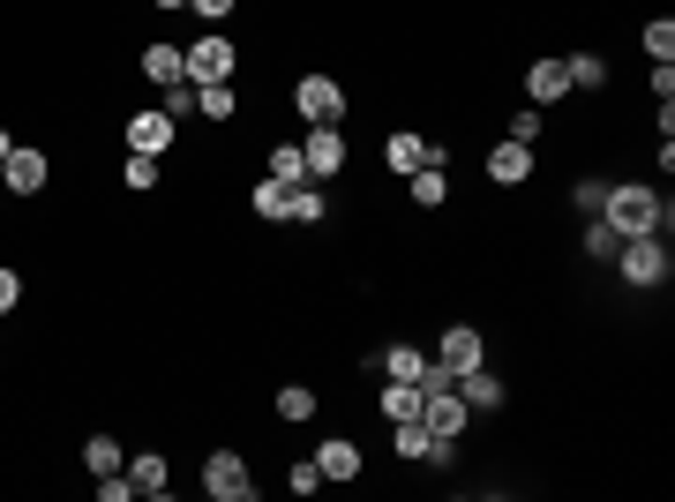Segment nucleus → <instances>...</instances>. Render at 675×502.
<instances>
[{"instance_id":"f257e3e1","label":"nucleus","mask_w":675,"mask_h":502,"mask_svg":"<svg viewBox=\"0 0 675 502\" xmlns=\"http://www.w3.org/2000/svg\"><path fill=\"white\" fill-rule=\"evenodd\" d=\"M601 218L630 241V233H668V210H661V195L646 188V181H608V203Z\"/></svg>"},{"instance_id":"f03ea898","label":"nucleus","mask_w":675,"mask_h":502,"mask_svg":"<svg viewBox=\"0 0 675 502\" xmlns=\"http://www.w3.org/2000/svg\"><path fill=\"white\" fill-rule=\"evenodd\" d=\"M615 270H623V285H638V293H653V285H668L675 255L661 233H630L623 248H615Z\"/></svg>"},{"instance_id":"7ed1b4c3","label":"nucleus","mask_w":675,"mask_h":502,"mask_svg":"<svg viewBox=\"0 0 675 502\" xmlns=\"http://www.w3.org/2000/svg\"><path fill=\"white\" fill-rule=\"evenodd\" d=\"M233 68H241V46H233L225 30H202L196 46L181 53V75H188V83H233Z\"/></svg>"},{"instance_id":"20e7f679","label":"nucleus","mask_w":675,"mask_h":502,"mask_svg":"<svg viewBox=\"0 0 675 502\" xmlns=\"http://www.w3.org/2000/svg\"><path fill=\"white\" fill-rule=\"evenodd\" d=\"M202 488H210L218 502H248V495H256L248 457H241V450H210V457H202Z\"/></svg>"},{"instance_id":"39448f33","label":"nucleus","mask_w":675,"mask_h":502,"mask_svg":"<svg viewBox=\"0 0 675 502\" xmlns=\"http://www.w3.org/2000/svg\"><path fill=\"white\" fill-rule=\"evenodd\" d=\"M300 158H308V181H338V173H345V127L316 121L308 143H300Z\"/></svg>"},{"instance_id":"423d86ee","label":"nucleus","mask_w":675,"mask_h":502,"mask_svg":"<svg viewBox=\"0 0 675 502\" xmlns=\"http://www.w3.org/2000/svg\"><path fill=\"white\" fill-rule=\"evenodd\" d=\"M293 113L316 127V121H345V90H338L331 75H300L293 83Z\"/></svg>"},{"instance_id":"0eeeda50","label":"nucleus","mask_w":675,"mask_h":502,"mask_svg":"<svg viewBox=\"0 0 675 502\" xmlns=\"http://www.w3.org/2000/svg\"><path fill=\"white\" fill-rule=\"evenodd\" d=\"M451 390L466 397L472 420H480V413H503V397H511V390H503V376H495L488 360H480V368H466V376H451Z\"/></svg>"},{"instance_id":"6e6552de","label":"nucleus","mask_w":675,"mask_h":502,"mask_svg":"<svg viewBox=\"0 0 675 502\" xmlns=\"http://www.w3.org/2000/svg\"><path fill=\"white\" fill-rule=\"evenodd\" d=\"M435 360H443L451 376H466V368H480V360H488V338H480L472 322H451V330H443V345H435Z\"/></svg>"},{"instance_id":"1a4fd4ad","label":"nucleus","mask_w":675,"mask_h":502,"mask_svg":"<svg viewBox=\"0 0 675 502\" xmlns=\"http://www.w3.org/2000/svg\"><path fill=\"white\" fill-rule=\"evenodd\" d=\"M46 173H53L46 150H23V143H15L8 166H0V188H8V195H38V188H46Z\"/></svg>"},{"instance_id":"9d476101","label":"nucleus","mask_w":675,"mask_h":502,"mask_svg":"<svg viewBox=\"0 0 675 502\" xmlns=\"http://www.w3.org/2000/svg\"><path fill=\"white\" fill-rule=\"evenodd\" d=\"M383 166H391V173H413V166H443V143H420V135H391V143H383Z\"/></svg>"},{"instance_id":"9b49d317","label":"nucleus","mask_w":675,"mask_h":502,"mask_svg":"<svg viewBox=\"0 0 675 502\" xmlns=\"http://www.w3.org/2000/svg\"><path fill=\"white\" fill-rule=\"evenodd\" d=\"M526 173H533V150H526V143H511V135H503V143H495V150H488V181H495V188H518V181H526Z\"/></svg>"},{"instance_id":"f8f14e48","label":"nucleus","mask_w":675,"mask_h":502,"mask_svg":"<svg viewBox=\"0 0 675 502\" xmlns=\"http://www.w3.org/2000/svg\"><path fill=\"white\" fill-rule=\"evenodd\" d=\"M420 420H428L435 436H466V428H472V413H466V397H458V390H435V397L420 405Z\"/></svg>"},{"instance_id":"ddd939ff","label":"nucleus","mask_w":675,"mask_h":502,"mask_svg":"<svg viewBox=\"0 0 675 502\" xmlns=\"http://www.w3.org/2000/svg\"><path fill=\"white\" fill-rule=\"evenodd\" d=\"M526 90H533L540 113H548L555 98H570V75H563V61H533V68H526Z\"/></svg>"},{"instance_id":"4468645a","label":"nucleus","mask_w":675,"mask_h":502,"mask_svg":"<svg viewBox=\"0 0 675 502\" xmlns=\"http://www.w3.org/2000/svg\"><path fill=\"white\" fill-rule=\"evenodd\" d=\"M316 465H323V480H360V442L331 436L323 450H316Z\"/></svg>"},{"instance_id":"2eb2a0df","label":"nucleus","mask_w":675,"mask_h":502,"mask_svg":"<svg viewBox=\"0 0 675 502\" xmlns=\"http://www.w3.org/2000/svg\"><path fill=\"white\" fill-rule=\"evenodd\" d=\"M165 143H173V121H165V113H135V121H128V150L158 158Z\"/></svg>"},{"instance_id":"dca6fc26","label":"nucleus","mask_w":675,"mask_h":502,"mask_svg":"<svg viewBox=\"0 0 675 502\" xmlns=\"http://www.w3.org/2000/svg\"><path fill=\"white\" fill-rule=\"evenodd\" d=\"M248 203H256V218H270V225H278V218H293V181H256V195H248Z\"/></svg>"},{"instance_id":"f3484780","label":"nucleus","mask_w":675,"mask_h":502,"mask_svg":"<svg viewBox=\"0 0 675 502\" xmlns=\"http://www.w3.org/2000/svg\"><path fill=\"white\" fill-rule=\"evenodd\" d=\"M128 480H135V495H165V488H173V480H165V457H158V450L128 457Z\"/></svg>"},{"instance_id":"a211bd4d","label":"nucleus","mask_w":675,"mask_h":502,"mask_svg":"<svg viewBox=\"0 0 675 502\" xmlns=\"http://www.w3.org/2000/svg\"><path fill=\"white\" fill-rule=\"evenodd\" d=\"M405 188H413L420 210H435V203L451 195V181H443V166H413V173H405Z\"/></svg>"},{"instance_id":"6ab92c4d","label":"nucleus","mask_w":675,"mask_h":502,"mask_svg":"<svg viewBox=\"0 0 675 502\" xmlns=\"http://www.w3.org/2000/svg\"><path fill=\"white\" fill-rule=\"evenodd\" d=\"M391 442H398V457H428V442H435V428L413 413V420H391Z\"/></svg>"},{"instance_id":"aec40b11","label":"nucleus","mask_w":675,"mask_h":502,"mask_svg":"<svg viewBox=\"0 0 675 502\" xmlns=\"http://www.w3.org/2000/svg\"><path fill=\"white\" fill-rule=\"evenodd\" d=\"M233 106H241L233 83H196V113L202 121H233Z\"/></svg>"},{"instance_id":"412c9836","label":"nucleus","mask_w":675,"mask_h":502,"mask_svg":"<svg viewBox=\"0 0 675 502\" xmlns=\"http://www.w3.org/2000/svg\"><path fill=\"white\" fill-rule=\"evenodd\" d=\"M428 397H420V382H383V420H413Z\"/></svg>"},{"instance_id":"4be33fe9","label":"nucleus","mask_w":675,"mask_h":502,"mask_svg":"<svg viewBox=\"0 0 675 502\" xmlns=\"http://www.w3.org/2000/svg\"><path fill=\"white\" fill-rule=\"evenodd\" d=\"M563 75H570V90H601V83H608V61H601V53H570V61H563Z\"/></svg>"},{"instance_id":"5701e85b","label":"nucleus","mask_w":675,"mask_h":502,"mask_svg":"<svg viewBox=\"0 0 675 502\" xmlns=\"http://www.w3.org/2000/svg\"><path fill=\"white\" fill-rule=\"evenodd\" d=\"M293 218H300V225H323V218H331V195L316 188V181H300V188H293Z\"/></svg>"},{"instance_id":"b1692460","label":"nucleus","mask_w":675,"mask_h":502,"mask_svg":"<svg viewBox=\"0 0 675 502\" xmlns=\"http://www.w3.org/2000/svg\"><path fill=\"white\" fill-rule=\"evenodd\" d=\"M143 75L150 83H181V46H143Z\"/></svg>"},{"instance_id":"393cba45","label":"nucleus","mask_w":675,"mask_h":502,"mask_svg":"<svg viewBox=\"0 0 675 502\" xmlns=\"http://www.w3.org/2000/svg\"><path fill=\"white\" fill-rule=\"evenodd\" d=\"M270 181H293V188L308 181V158H300V143H278V150H270Z\"/></svg>"},{"instance_id":"a878e982","label":"nucleus","mask_w":675,"mask_h":502,"mask_svg":"<svg viewBox=\"0 0 675 502\" xmlns=\"http://www.w3.org/2000/svg\"><path fill=\"white\" fill-rule=\"evenodd\" d=\"M278 420H316V390L308 382H285L278 390Z\"/></svg>"},{"instance_id":"bb28decb","label":"nucleus","mask_w":675,"mask_h":502,"mask_svg":"<svg viewBox=\"0 0 675 502\" xmlns=\"http://www.w3.org/2000/svg\"><path fill=\"white\" fill-rule=\"evenodd\" d=\"M158 113H165L173 127L196 121V83H188V75H181V83H165V106H158Z\"/></svg>"},{"instance_id":"cd10ccee","label":"nucleus","mask_w":675,"mask_h":502,"mask_svg":"<svg viewBox=\"0 0 675 502\" xmlns=\"http://www.w3.org/2000/svg\"><path fill=\"white\" fill-rule=\"evenodd\" d=\"M420 368H428L420 345H391V353H383V376H391V382H420Z\"/></svg>"},{"instance_id":"c85d7f7f","label":"nucleus","mask_w":675,"mask_h":502,"mask_svg":"<svg viewBox=\"0 0 675 502\" xmlns=\"http://www.w3.org/2000/svg\"><path fill=\"white\" fill-rule=\"evenodd\" d=\"M83 465H90L98 480H106V473H121V442H113V436H90V442H83Z\"/></svg>"},{"instance_id":"c756f323","label":"nucleus","mask_w":675,"mask_h":502,"mask_svg":"<svg viewBox=\"0 0 675 502\" xmlns=\"http://www.w3.org/2000/svg\"><path fill=\"white\" fill-rule=\"evenodd\" d=\"M615 248H623V233H615L608 218H593V225H586V255H593V262H615Z\"/></svg>"},{"instance_id":"7c9ffc66","label":"nucleus","mask_w":675,"mask_h":502,"mask_svg":"<svg viewBox=\"0 0 675 502\" xmlns=\"http://www.w3.org/2000/svg\"><path fill=\"white\" fill-rule=\"evenodd\" d=\"M121 181H128L135 195H150V188H158V158H143V150H128V166H121Z\"/></svg>"},{"instance_id":"2f4dec72","label":"nucleus","mask_w":675,"mask_h":502,"mask_svg":"<svg viewBox=\"0 0 675 502\" xmlns=\"http://www.w3.org/2000/svg\"><path fill=\"white\" fill-rule=\"evenodd\" d=\"M646 53H653V61H675V23H668V15L646 23Z\"/></svg>"},{"instance_id":"473e14b6","label":"nucleus","mask_w":675,"mask_h":502,"mask_svg":"<svg viewBox=\"0 0 675 502\" xmlns=\"http://www.w3.org/2000/svg\"><path fill=\"white\" fill-rule=\"evenodd\" d=\"M285 488H293V495H316V488H323V465H316V457H300V465L285 473Z\"/></svg>"},{"instance_id":"72a5a7b5","label":"nucleus","mask_w":675,"mask_h":502,"mask_svg":"<svg viewBox=\"0 0 675 502\" xmlns=\"http://www.w3.org/2000/svg\"><path fill=\"white\" fill-rule=\"evenodd\" d=\"M570 203H578L586 218H601V203H608V181H578V188H570Z\"/></svg>"},{"instance_id":"f704fd0d","label":"nucleus","mask_w":675,"mask_h":502,"mask_svg":"<svg viewBox=\"0 0 675 502\" xmlns=\"http://www.w3.org/2000/svg\"><path fill=\"white\" fill-rule=\"evenodd\" d=\"M511 143H526V150H533V143H540V106H526V113L511 121Z\"/></svg>"},{"instance_id":"c9c22d12","label":"nucleus","mask_w":675,"mask_h":502,"mask_svg":"<svg viewBox=\"0 0 675 502\" xmlns=\"http://www.w3.org/2000/svg\"><path fill=\"white\" fill-rule=\"evenodd\" d=\"M128 495H135L128 473H106V480H98V502H128Z\"/></svg>"},{"instance_id":"e433bc0d","label":"nucleus","mask_w":675,"mask_h":502,"mask_svg":"<svg viewBox=\"0 0 675 502\" xmlns=\"http://www.w3.org/2000/svg\"><path fill=\"white\" fill-rule=\"evenodd\" d=\"M15 301H23V278H15V270H8V262H0V315L15 308Z\"/></svg>"},{"instance_id":"4c0bfd02","label":"nucleus","mask_w":675,"mask_h":502,"mask_svg":"<svg viewBox=\"0 0 675 502\" xmlns=\"http://www.w3.org/2000/svg\"><path fill=\"white\" fill-rule=\"evenodd\" d=\"M188 8H196L202 23H225V15H233V8H241V0H188Z\"/></svg>"},{"instance_id":"58836bf2","label":"nucleus","mask_w":675,"mask_h":502,"mask_svg":"<svg viewBox=\"0 0 675 502\" xmlns=\"http://www.w3.org/2000/svg\"><path fill=\"white\" fill-rule=\"evenodd\" d=\"M653 98H675V61H653Z\"/></svg>"},{"instance_id":"ea45409f","label":"nucleus","mask_w":675,"mask_h":502,"mask_svg":"<svg viewBox=\"0 0 675 502\" xmlns=\"http://www.w3.org/2000/svg\"><path fill=\"white\" fill-rule=\"evenodd\" d=\"M8 150H15V135H8V127H0V166H8Z\"/></svg>"},{"instance_id":"a19ab883","label":"nucleus","mask_w":675,"mask_h":502,"mask_svg":"<svg viewBox=\"0 0 675 502\" xmlns=\"http://www.w3.org/2000/svg\"><path fill=\"white\" fill-rule=\"evenodd\" d=\"M150 8H188V0H150Z\"/></svg>"}]
</instances>
